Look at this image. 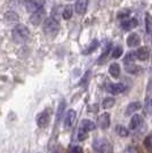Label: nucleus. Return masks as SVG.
<instances>
[{
	"label": "nucleus",
	"instance_id": "obj_7",
	"mask_svg": "<svg viewBox=\"0 0 152 153\" xmlns=\"http://www.w3.org/2000/svg\"><path fill=\"white\" fill-rule=\"evenodd\" d=\"M108 91L113 95H119L126 90V86L124 83H110L108 86Z\"/></svg>",
	"mask_w": 152,
	"mask_h": 153
},
{
	"label": "nucleus",
	"instance_id": "obj_30",
	"mask_svg": "<svg viewBox=\"0 0 152 153\" xmlns=\"http://www.w3.org/2000/svg\"><path fill=\"white\" fill-rule=\"evenodd\" d=\"M89 76H90V71H87V72L85 73L83 78L81 79V81H80V86H86V83H87V81H88V79H89Z\"/></svg>",
	"mask_w": 152,
	"mask_h": 153
},
{
	"label": "nucleus",
	"instance_id": "obj_4",
	"mask_svg": "<svg viewBox=\"0 0 152 153\" xmlns=\"http://www.w3.org/2000/svg\"><path fill=\"white\" fill-rule=\"evenodd\" d=\"M49 122H51V112L48 110L42 111V112H40L37 115V125H38V127L40 128L47 127L49 125Z\"/></svg>",
	"mask_w": 152,
	"mask_h": 153
},
{
	"label": "nucleus",
	"instance_id": "obj_18",
	"mask_svg": "<svg viewBox=\"0 0 152 153\" xmlns=\"http://www.w3.org/2000/svg\"><path fill=\"white\" fill-rule=\"evenodd\" d=\"M145 30L149 34L152 33V17L149 13L145 14Z\"/></svg>",
	"mask_w": 152,
	"mask_h": 153
},
{
	"label": "nucleus",
	"instance_id": "obj_8",
	"mask_svg": "<svg viewBox=\"0 0 152 153\" xmlns=\"http://www.w3.org/2000/svg\"><path fill=\"white\" fill-rule=\"evenodd\" d=\"M77 118V112L75 110H69L65 114V118H64V125L66 128H70L73 126V123L76 121Z\"/></svg>",
	"mask_w": 152,
	"mask_h": 153
},
{
	"label": "nucleus",
	"instance_id": "obj_17",
	"mask_svg": "<svg viewBox=\"0 0 152 153\" xmlns=\"http://www.w3.org/2000/svg\"><path fill=\"white\" fill-rule=\"evenodd\" d=\"M109 73L112 78H118L120 76V66L118 63H112L109 66Z\"/></svg>",
	"mask_w": 152,
	"mask_h": 153
},
{
	"label": "nucleus",
	"instance_id": "obj_32",
	"mask_svg": "<svg viewBox=\"0 0 152 153\" xmlns=\"http://www.w3.org/2000/svg\"><path fill=\"white\" fill-rule=\"evenodd\" d=\"M70 153H83V151L80 146H73L72 149H71Z\"/></svg>",
	"mask_w": 152,
	"mask_h": 153
},
{
	"label": "nucleus",
	"instance_id": "obj_11",
	"mask_svg": "<svg viewBox=\"0 0 152 153\" xmlns=\"http://www.w3.org/2000/svg\"><path fill=\"white\" fill-rule=\"evenodd\" d=\"M135 55H136V58L139 61H146L150 56V51L146 47H139V49L135 51Z\"/></svg>",
	"mask_w": 152,
	"mask_h": 153
},
{
	"label": "nucleus",
	"instance_id": "obj_13",
	"mask_svg": "<svg viewBox=\"0 0 152 153\" xmlns=\"http://www.w3.org/2000/svg\"><path fill=\"white\" fill-rule=\"evenodd\" d=\"M141 44V38L137 33H130L127 38V45L129 47H137Z\"/></svg>",
	"mask_w": 152,
	"mask_h": 153
},
{
	"label": "nucleus",
	"instance_id": "obj_2",
	"mask_svg": "<svg viewBox=\"0 0 152 153\" xmlns=\"http://www.w3.org/2000/svg\"><path fill=\"white\" fill-rule=\"evenodd\" d=\"M42 30L44 33L47 34L48 37H54L56 36L58 30H60V24H58V21H56L53 17H48L42 23Z\"/></svg>",
	"mask_w": 152,
	"mask_h": 153
},
{
	"label": "nucleus",
	"instance_id": "obj_10",
	"mask_svg": "<svg viewBox=\"0 0 152 153\" xmlns=\"http://www.w3.org/2000/svg\"><path fill=\"white\" fill-rule=\"evenodd\" d=\"M137 26V19H125L121 22V27L125 30V31H130L133 30L134 27Z\"/></svg>",
	"mask_w": 152,
	"mask_h": 153
},
{
	"label": "nucleus",
	"instance_id": "obj_1",
	"mask_svg": "<svg viewBox=\"0 0 152 153\" xmlns=\"http://www.w3.org/2000/svg\"><path fill=\"white\" fill-rule=\"evenodd\" d=\"M29 36H30V31L24 24H17L12 30V38L15 42H19V44L25 42Z\"/></svg>",
	"mask_w": 152,
	"mask_h": 153
},
{
	"label": "nucleus",
	"instance_id": "obj_19",
	"mask_svg": "<svg viewBox=\"0 0 152 153\" xmlns=\"http://www.w3.org/2000/svg\"><path fill=\"white\" fill-rule=\"evenodd\" d=\"M136 59V55H135V53L134 51H130V53H128L125 58H124V63L126 64V65H129V64H134V61Z\"/></svg>",
	"mask_w": 152,
	"mask_h": 153
},
{
	"label": "nucleus",
	"instance_id": "obj_25",
	"mask_svg": "<svg viewBox=\"0 0 152 153\" xmlns=\"http://www.w3.org/2000/svg\"><path fill=\"white\" fill-rule=\"evenodd\" d=\"M144 146H145L146 150L151 151L152 150V134L148 135L144 140Z\"/></svg>",
	"mask_w": 152,
	"mask_h": 153
},
{
	"label": "nucleus",
	"instance_id": "obj_9",
	"mask_svg": "<svg viewBox=\"0 0 152 153\" xmlns=\"http://www.w3.org/2000/svg\"><path fill=\"white\" fill-rule=\"evenodd\" d=\"M88 7V0H77L75 4V10L77 14L83 15Z\"/></svg>",
	"mask_w": 152,
	"mask_h": 153
},
{
	"label": "nucleus",
	"instance_id": "obj_12",
	"mask_svg": "<svg viewBox=\"0 0 152 153\" xmlns=\"http://www.w3.org/2000/svg\"><path fill=\"white\" fill-rule=\"evenodd\" d=\"M142 108V104L141 102H132L128 104V106L126 108V112H125V114L126 115H132L134 114L135 112H137L139 110Z\"/></svg>",
	"mask_w": 152,
	"mask_h": 153
},
{
	"label": "nucleus",
	"instance_id": "obj_29",
	"mask_svg": "<svg viewBox=\"0 0 152 153\" xmlns=\"http://www.w3.org/2000/svg\"><path fill=\"white\" fill-rule=\"evenodd\" d=\"M87 137H88L87 131L81 129V128H79V131H78V138H79V140H85Z\"/></svg>",
	"mask_w": 152,
	"mask_h": 153
},
{
	"label": "nucleus",
	"instance_id": "obj_31",
	"mask_svg": "<svg viewBox=\"0 0 152 153\" xmlns=\"http://www.w3.org/2000/svg\"><path fill=\"white\" fill-rule=\"evenodd\" d=\"M7 19H8V21H17V19H19V16H17L16 14H14L13 12H9L8 15H7Z\"/></svg>",
	"mask_w": 152,
	"mask_h": 153
},
{
	"label": "nucleus",
	"instance_id": "obj_15",
	"mask_svg": "<svg viewBox=\"0 0 152 153\" xmlns=\"http://www.w3.org/2000/svg\"><path fill=\"white\" fill-rule=\"evenodd\" d=\"M98 123L102 129H108L110 127V114L109 113H103L98 118Z\"/></svg>",
	"mask_w": 152,
	"mask_h": 153
},
{
	"label": "nucleus",
	"instance_id": "obj_5",
	"mask_svg": "<svg viewBox=\"0 0 152 153\" xmlns=\"http://www.w3.org/2000/svg\"><path fill=\"white\" fill-rule=\"evenodd\" d=\"M93 147L96 152L98 153H107L109 149L108 140L104 138H96L93 142Z\"/></svg>",
	"mask_w": 152,
	"mask_h": 153
},
{
	"label": "nucleus",
	"instance_id": "obj_16",
	"mask_svg": "<svg viewBox=\"0 0 152 153\" xmlns=\"http://www.w3.org/2000/svg\"><path fill=\"white\" fill-rule=\"evenodd\" d=\"M80 128L83 129V130H86V131L88 133L90 130H94V129H95L96 125H95V122L89 120V119H83V120H81V122H80Z\"/></svg>",
	"mask_w": 152,
	"mask_h": 153
},
{
	"label": "nucleus",
	"instance_id": "obj_34",
	"mask_svg": "<svg viewBox=\"0 0 152 153\" xmlns=\"http://www.w3.org/2000/svg\"><path fill=\"white\" fill-rule=\"evenodd\" d=\"M54 153H61V151H60V150H56V151H55Z\"/></svg>",
	"mask_w": 152,
	"mask_h": 153
},
{
	"label": "nucleus",
	"instance_id": "obj_28",
	"mask_svg": "<svg viewBox=\"0 0 152 153\" xmlns=\"http://www.w3.org/2000/svg\"><path fill=\"white\" fill-rule=\"evenodd\" d=\"M122 55V47L121 46H118V47H115L112 51V57L113 58H119Z\"/></svg>",
	"mask_w": 152,
	"mask_h": 153
},
{
	"label": "nucleus",
	"instance_id": "obj_3",
	"mask_svg": "<svg viewBox=\"0 0 152 153\" xmlns=\"http://www.w3.org/2000/svg\"><path fill=\"white\" fill-rule=\"evenodd\" d=\"M23 2L25 5L26 10L31 14L42 9L45 6V0H23Z\"/></svg>",
	"mask_w": 152,
	"mask_h": 153
},
{
	"label": "nucleus",
	"instance_id": "obj_26",
	"mask_svg": "<svg viewBox=\"0 0 152 153\" xmlns=\"http://www.w3.org/2000/svg\"><path fill=\"white\" fill-rule=\"evenodd\" d=\"M97 46H98V41H97V40H93V42L89 45V47L87 48V51H83V54H89V53L95 51L96 48H97Z\"/></svg>",
	"mask_w": 152,
	"mask_h": 153
},
{
	"label": "nucleus",
	"instance_id": "obj_23",
	"mask_svg": "<svg viewBox=\"0 0 152 153\" xmlns=\"http://www.w3.org/2000/svg\"><path fill=\"white\" fill-rule=\"evenodd\" d=\"M126 71L129 72V73H133V74H136L141 71V68L135 65V64H129V65H126Z\"/></svg>",
	"mask_w": 152,
	"mask_h": 153
},
{
	"label": "nucleus",
	"instance_id": "obj_33",
	"mask_svg": "<svg viewBox=\"0 0 152 153\" xmlns=\"http://www.w3.org/2000/svg\"><path fill=\"white\" fill-rule=\"evenodd\" d=\"M127 153H139V150L134 146H129L127 149Z\"/></svg>",
	"mask_w": 152,
	"mask_h": 153
},
{
	"label": "nucleus",
	"instance_id": "obj_20",
	"mask_svg": "<svg viewBox=\"0 0 152 153\" xmlns=\"http://www.w3.org/2000/svg\"><path fill=\"white\" fill-rule=\"evenodd\" d=\"M72 13H73V9H72V6H66L64 7L63 13H62V17L64 19H70L72 17Z\"/></svg>",
	"mask_w": 152,
	"mask_h": 153
},
{
	"label": "nucleus",
	"instance_id": "obj_6",
	"mask_svg": "<svg viewBox=\"0 0 152 153\" xmlns=\"http://www.w3.org/2000/svg\"><path fill=\"white\" fill-rule=\"evenodd\" d=\"M45 9L42 8V9H40V10H37L36 13L31 14V16H30V22H31L32 25H36L38 26L40 25L41 23H44V21L46 19H45Z\"/></svg>",
	"mask_w": 152,
	"mask_h": 153
},
{
	"label": "nucleus",
	"instance_id": "obj_24",
	"mask_svg": "<svg viewBox=\"0 0 152 153\" xmlns=\"http://www.w3.org/2000/svg\"><path fill=\"white\" fill-rule=\"evenodd\" d=\"M129 14H130V9H122V10H120L119 13L117 14V17L119 19H127V17L129 16Z\"/></svg>",
	"mask_w": 152,
	"mask_h": 153
},
{
	"label": "nucleus",
	"instance_id": "obj_14",
	"mask_svg": "<svg viewBox=\"0 0 152 153\" xmlns=\"http://www.w3.org/2000/svg\"><path fill=\"white\" fill-rule=\"evenodd\" d=\"M142 122H143V118H142V115L134 114L133 118L130 119V122H129V128H130L132 130H135V129H137V128L142 125Z\"/></svg>",
	"mask_w": 152,
	"mask_h": 153
},
{
	"label": "nucleus",
	"instance_id": "obj_22",
	"mask_svg": "<svg viewBox=\"0 0 152 153\" xmlns=\"http://www.w3.org/2000/svg\"><path fill=\"white\" fill-rule=\"evenodd\" d=\"M114 103H115V100L113 97H107L102 103V106L104 108H111L114 105Z\"/></svg>",
	"mask_w": 152,
	"mask_h": 153
},
{
	"label": "nucleus",
	"instance_id": "obj_21",
	"mask_svg": "<svg viewBox=\"0 0 152 153\" xmlns=\"http://www.w3.org/2000/svg\"><path fill=\"white\" fill-rule=\"evenodd\" d=\"M115 131H117V134L121 136V137H127L128 135H129V131L127 130V128H125L124 126H121V125H118L117 127H115Z\"/></svg>",
	"mask_w": 152,
	"mask_h": 153
},
{
	"label": "nucleus",
	"instance_id": "obj_35",
	"mask_svg": "<svg viewBox=\"0 0 152 153\" xmlns=\"http://www.w3.org/2000/svg\"><path fill=\"white\" fill-rule=\"evenodd\" d=\"M151 106H152V100H151Z\"/></svg>",
	"mask_w": 152,
	"mask_h": 153
},
{
	"label": "nucleus",
	"instance_id": "obj_27",
	"mask_svg": "<svg viewBox=\"0 0 152 153\" xmlns=\"http://www.w3.org/2000/svg\"><path fill=\"white\" fill-rule=\"evenodd\" d=\"M64 108H65V101H61L60 103V105H58V110H57V120H60L61 119V117L63 114V111Z\"/></svg>",
	"mask_w": 152,
	"mask_h": 153
}]
</instances>
